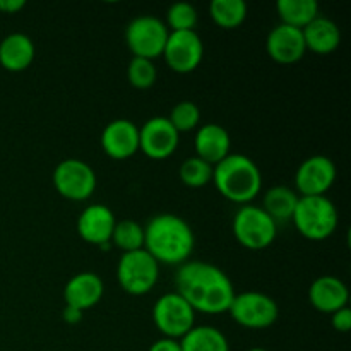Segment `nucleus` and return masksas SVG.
<instances>
[{
	"instance_id": "1a4fd4ad",
	"label": "nucleus",
	"mask_w": 351,
	"mask_h": 351,
	"mask_svg": "<svg viewBox=\"0 0 351 351\" xmlns=\"http://www.w3.org/2000/svg\"><path fill=\"white\" fill-rule=\"evenodd\" d=\"M228 312L242 328L266 329L278 321L280 307L269 295L261 291H243L233 297Z\"/></svg>"
},
{
	"instance_id": "0eeeda50",
	"label": "nucleus",
	"mask_w": 351,
	"mask_h": 351,
	"mask_svg": "<svg viewBox=\"0 0 351 351\" xmlns=\"http://www.w3.org/2000/svg\"><path fill=\"white\" fill-rule=\"evenodd\" d=\"M153 322L163 338L178 339L180 341L195 326V311L177 293L170 291L154 302Z\"/></svg>"
},
{
	"instance_id": "f03ea898",
	"label": "nucleus",
	"mask_w": 351,
	"mask_h": 351,
	"mask_svg": "<svg viewBox=\"0 0 351 351\" xmlns=\"http://www.w3.org/2000/svg\"><path fill=\"white\" fill-rule=\"evenodd\" d=\"M195 247V237L184 218L171 213L156 215L144 228V250L167 266H182L191 259Z\"/></svg>"
},
{
	"instance_id": "c756f323",
	"label": "nucleus",
	"mask_w": 351,
	"mask_h": 351,
	"mask_svg": "<svg viewBox=\"0 0 351 351\" xmlns=\"http://www.w3.org/2000/svg\"><path fill=\"white\" fill-rule=\"evenodd\" d=\"M167 119L170 120V123L178 134L189 132V130H194L199 127L201 110L194 101H180L171 108L170 117H167Z\"/></svg>"
},
{
	"instance_id": "39448f33",
	"label": "nucleus",
	"mask_w": 351,
	"mask_h": 351,
	"mask_svg": "<svg viewBox=\"0 0 351 351\" xmlns=\"http://www.w3.org/2000/svg\"><path fill=\"white\" fill-rule=\"evenodd\" d=\"M233 235L249 250H264L274 242L278 223L261 206H240L233 216Z\"/></svg>"
},
{
	"instance_id": "7ed1b4c3",
	"label": "nucleus",
	"mask_w": 351,
	"mask_h": 351,
	"mask_svg": "<svg viewBox=\"0 0 351 351\" xmlns=\"http://www.w3.org/2000/svg\"><path fill=\"white\" fill-rule=\"evenodd\" d=\"M213 182L219 194L235 204H250L263 189V173L245 154L230 153L213 168Z\"/></svg>"
},
{
	"instance_id": "ddd939ff",
	"label": "nucleus",
	"mask_w": 351,
	"mask_h": 351,
	"mask_svg": "<svg viewBox=\"0 0 351 351\" xmlns=\"http://www.w3.org/2000/svg\"><path fill=\"white\" fill-rule=\"evenodd\" d=\"M336 165L324 154H315L302 161L295 173V185L300 197L326 195L336 180Z\"/></svg>"
},
{
	"instance_id": "20e7f679",
	"label": "nucleus",
	"mask_w": 351,
	"mask_h": 351,
	"mask_svg": "<svg viewBox=\"0 0 351 351\" xmlns=\"http://www.w3.org/2000/svg\"><path fill=\"white\" fill-rule=\"evenodd\" d=\"M291 221L302 237L321 242L338 230L339 213L335 202L326 195L298 197Z\"/></svg>"
},
{
	"instance_id": "9d476101",
	"label": "nucleus",
	"mask_w": 351,
	"mask_h": 351,
	"mask_svg": "<svg viewBox=\"0 0 351 351\" xmlns=\"http://www.w3.org/2000/svg\"><path fill=\"white\" fill-rule=\"evenodd\" d=\"M55 191L69 201L81 202L93 195L96 189V173L86 161L69 158L53 170Z\"/></svg>"
},
{
	"instance_id": "4468645a",
	"label": "nucleus",
	"mask_w": 351,
	"mask_h": 351,
	"mask_svg": "<svg viewBox=\"0 0 351 351\" xmlns=\"http://www.w3.org/2000/svg\"><path fill=\"white\" fill-rule=\"evenodd\" d=\"M117 218L105 204L86 206L77 218V233L84 242L108 249Z\"/></svg>"
},
{
	"instance_id": "f257e3e1",
	"label": "nucleus",
	"mask_w": 351,
	"mask_h": 351,
	"mask_svg": "<svg viewBox=\"0 0 351 351\" xmlns=\"http://www.w3.org/2000/svg\"><path fill=\"white\" fill-rule=\"evenodd\" d=\"M177 293L202 314H225L235 297V288L225 271L206 261H187L175 274Z\"/></svg>"
},
{
	"instance_id": "b1692460",
	"label": "nucleus",
	"mask_w": 351,
	"mask_h": 351,
	"mask_svg": "<svg viewBox=\"0 0 351 351\" xmlns=\"http://www.w3.org/2000/svg\"><path fill=\"white\" fill-rule=\"evenodd\" d=\"M276 12L281 24L304 29L319 16V3L315 0H278Z\"/></svg>"
},
{
	"instance_id": "2eb2a0df",
	"label": "nucleus",
	"mask_w": 351,
	"mask_h": 351,
	"mask_svg": "<svg viewBox=\"0 0 351 351\" xmlns=\"http://www.w3.org/2000/svg\"><path fill=\"white\" fill-rule=\"evenodd\" d=\"M101 147L112 160H129L139 151V127L127 119L106 123L101 132Z\"/></svg>"
},
{
	"instance_id": "a878e982",
	"label": "nucleus",
	"mask_w": 351,
	"mask_h": 351,
	"mask_svg": "<svg viewBox=\"0 0 351 351\" xmlns=\"http://www.w3.org/2000/svg\"><path fill=\"white\" fill-rule=\"evenodd\" d=\"M110 242L123 254L144 249V226L134 219H120L113 228Z\"/></svg>"
},
{
	"instance_id": "2f4dec72",
	"label": "nucleus",
	"mask_w": 351,
	"mask_h": 351,
	"mask_svg": "<svg viewBox=\"0 0 351 351\" xmlns=\"http://www.w3.org/2000/svg\"><path fill=\"white\" fill-rule=\"evenodd\" d=\"M149 351H182V346L178 339L161 338L149 346Z\"/></svg>"
},
{
	"instance_id": "72a5a7b5",
	"label": "nucleus",
	"mask_w": 351,
	"mask_h": 351,
	"mask_svg": "<svg viewBox=\"0 0 351 351\" xmlns=\"http://www.w3.org/2000/svg\"><path fill=\"white\" fill-rule=\"evenodd\" d=\"M62 317H64V321L67 324H77V322L82 321V312L71 307V305H65L64 312H62Z\"/></svg>"
},
{
	"instance_id": "dca6fc26",
	"label": "nucleus",
	"mask_w": 351,
	"mask_h": 351,
	"mask_svg": "<svg viewBox=\"0 0 351 351\" xmlns=\"http://www.w3.org/2000/svg\"><path fill=\"white\" fill-rule=\"evenodd\" d=\"M266 50L274 62L290 65L304 58L307 47H305L302 29L280 23L267 34Z\"/></svg>"
},
{
	"instance_id": "6ab92c4d",
	"label": "nucleus",
	"mask_w": 351,
	"mask_h": 351,
	"mask_svg": "<svg viewBox=\"0 0 351 351\" xmlns=\"http://www.w3.org/2000/svg\"><path fill=\"white\" fill-rule=\"evenodd\" d=\"M232 139L230 132L219 123H204L197 129L194 137L195 156L209 165H218L230 154Z\"/></svg>"
},
{
	"instance_id": "7c9ffc66",
	"label": "nucleus",
	"mask_w": 351,
	"mask_h": 351,
	"mask_svg": "<svg viewBox=\"0 0 351 351\" xmlns=\"http://www.w3.org/2000/svg\"><path fill=\"white\" fill-rule=\"evenodd\" d=\"M331 326L338 332H348L351 329V311L350 307H343L331 314Z\"/></svg>"
},
{
	"instance_id": "c85d7f7f",
	"label": "nucleus",
	"mask_w": 351,
	"mask_h": 351,
	"mask_svg": "<svg viewBox=\"0 0 351 351\" xmlns=\"http://www.w3.org/2000/svg\"><path fill=\"white\" fill-rule=\"evenodd\" d=\"M197 10L189 2H177L168 7L167 27L168 31H195Z\"/></svg>"
},
{
	"instance_id": "423d86ee",
	"label": "nucleus",
	"mask_w": 351,
	"mask_h": 351,
	"mask_svg": "<svg viewBox=\"0 0 351 351\" xmlns=\"http://www.w3.org/2000/svg\"><path fill=\"white\" fill-rule=\"evenodd\" d=\"M160 264L144 249L125 252L117 264V280L125 293L141 297L156 287Z\"/></svg>"
},
{
	"instance_id": "cd10ccee",
	"label": "nucleus",
	"mask_w": 351,
	"mask_h": 351,
	"mask_svg": "<svg viewBox=\"0 0 351 351\" xmlns=\"http://www.w3.org/2000/svg\"><path fill=\"white\" fill-rule=\"evenodd\" d=\"M156 77L158 71L153 60L141 57L130 58L129 65H127V79H129L130 86H134L136 89H149L156 82Z\"/></svg>"
},
{
	"instance_id": "412c9836",
	"label": "nucleus",
	"mask_w": 351,
	"mask_h": 351,
	"mask_svg": "<svg viewBox=\"0 0 351 351\" xmlns=\"http://www.w3.org/2000/svg\"><path fill=\"white\" fill-rule=\"evenodd\" d=\"M34 43L27 34L12 33L0 41V65L9 72H23L33 64Z\"/></svg>"
},
{
	"instance_id": "9b49d317",
	"label": "nucleus",
	"mask_w": 351,
	"mask_h": 351,
	"mask_svg": "<svg viewBox=\"0 0 351 351\" xmlns=\"http://www.w3.org/2000/svg\"><path fill=\"white\" fill-rule=\"evenodd\" d=\"M161 55L171 71L189 74L201 65L204 43L197 31H170Z\"/></svg>"
},
{
	"instance_id": "f3484780",
	"label": "nucleus",
	"mask_w": 351,
	"mask_h": 351,
	"mask_svg": "<svg viewBox=\"0 0 351 351\" xmlns=\"http://www.w3.org/2000/svg\"><path fill=\"white\" fill-rule=\"evenodd\" d=\"M308 300L315 311L322 314H335L343 307H348V287L339 278L326 274L317 278L308 288Z\"/></svg>"
},
{
	"instance_id": "393cba45",
	"label": "nucleus",
	"mask_w": 351,
	"mask_h": 351,
	"mask_svg": "<svg viewBox=\"0 0 351 351\" xmlns=\"http://www.w3.org/2000/svg\"><path fill=\"white\" fill-rule=\"evenodd\" d=\"M249 7L243 0H213L209 3V16L223 29H235L247 19Z\"/></svg>"
},
{
	"instance_id": "f704fd0d",
	"label": "nucleus",
	"mask_w": 351,
	"mask_h": 351,
	"mask_svg": "<svg viewBox=\"0 0 351 351\" xmlns=\"http://www.w3.org/2000/svg\"><path fill=\"white\" fill-rule=\"evenodd\" d=\"M247 351H269V350H266V348H250V350H247Z\"/></svg>"
},
{
	"instance_id": "4be33fe9",
	"label": "nucleus",
	"mask_w": 351,
	"mask_h": 351,
	"mask_svg": "<svg viewBox=\"0 0 351 351\" xmlns=\"http://www.w3.org/2000/svg\"><path fill=\"white\" fill-rule=\"evenodd\" d=\"M182 351H230L225 332L215 326H194L180 339Z\"/></svg>"
},
{
	"instance_id": "aec40b11",
	"label": "nucleus",
	"mask_w": 351,
	"mask_h": 351,
	"mask_svg": "<svg viewBox=\"0 0 351 351\" xmlns=\"http://www.w3.org/2000/svg\"><path fill=\"white\" fill-rule=\"evenodd\" d=\"M307 50L317 55H329L341 43V31L329 17L317 16L302 29Z\"/></svg>"
},
{
	"instance_id": "f8f14e48",
	"label": "nucleus",
	"mask_w": 351,
	"mask_h": 351,
	"mask_svg": "<svg viewBox=\"0 0 351 351\" xmlns=\"http://www.w3.org/2000/svg\"><path fill=\"white\" fill-rule=\"evenodd\" d=\"M180 134L167 117H153L139 127V151L151 160H167L177 151Z\"/></svg>"
},
{
	"instance_id": "bb28decb",
	"label": "nucleus",
	"mask_w": 351,
	"mask_h": 351,
	"mask_svg": "<svg viewBox=\"0 0 351 351\" xmlns=\"http://www.w3.org/2000/svg\"><path fill=\"white\" fill-rule=\"evenodd\" d=\"M213 168H215L213 165L206 163L201 158L192 156L180 165L178 175H180L182 184L192 189H199L213 182Z\"/></svg>"
},
{
	"instance_id": "473e14b6",
	"label": "nucleus",
	"mask_w": 351,
	"mask_h": 351,
	"mask_svg": "<svg viewBox=\"0 0 351 351\" xmlns=\"http://www.w3.org/2000/svg\"><path fill=\"white\" fill-rule=\"evenodd\" d=\"M24 5H26L24 0H0V12L16 14L24 9Z\"/></svg>"
},
{
	"instance_id": "a211bd4d",
	"label": "nucleus",
	"mask_w": 351,
	"mask_h": 351,
	"mask_svg": "<svg viewBox=\"0 0 351 351\" xmlns=\"http://www.w3.org/2000/svg\"><path fill=\"white\" fill-rule=\"evenodd\" d=\"M103 293H105V285H103L101 278L96 273L84 271V273L72 276L65 285V305H71V307L84 312L98 305L103 298Z\"/></svg>"
},
{
	"instance_id": "5701e85b",
	"label": "nucleus",
	"mask_w": 351,
	"mask_h": 351,
	"mask_svg": "<svg viewBox=\"0 0 351 351\" xmlns=\"http://www.w3.org/2000/svg\"><path fill=\"white\" fill-rule=\"evenodd\" d=\"M298 197H300V195H298L297 191H293V189L285 187V185H276V187H271L269 191L264 194L263 206H261V208H263L276 223L288 221V219L293 218Z\"/></svg>"
},
{
	"instance_id": "6e6552de",
	"label": "nucleus",
	"mask_w": 351,
	"mask_h": 351,
	"mask_svg": "<svg viewBox=\"0 0 351 351\" xmlns=\"http://www.w3.org/2000/svg\"><path fill=\"white\" fill-rule=\"evenodd\" d=\"M170 34L167 24L156 16L134 17L125 27V43L134 57L154 60L163 53Z\"/></svg>"
}]
</instances>
